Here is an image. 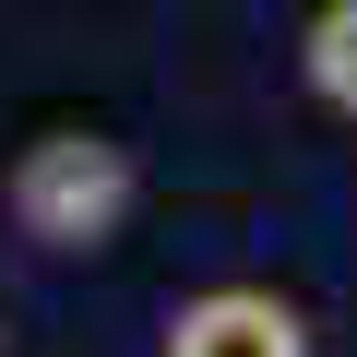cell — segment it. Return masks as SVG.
Returning <instances> with one entry per match:
<instances>
[{"label": "cell", "instance_id": "3", "mask_svg": "<svg viewBox=\"0 0 357 357\" xmlns=\"http://www.w3.org/2000/svg\"><path fill=\"white\" fill-rule=\"evenodd\" d=\"M298 72H310V96H321L333 119H357V0H321V13H310Z\"/></svg>", "mask_w": 357, "mask_h": 357}, {"label": "cell", "instance_id": "1", "mask_svg": "<svg viewBox=\"0 0 357 357\" xmlns=\"http://www.w3.org/2000/svg\"><path fill=\"white\" fill-rule=\"evenodd\" d=\"M119 215H131V155H119L107 131H48V143H24V167H13V227H24V238H48V250H107Z\"/></svg>", "mask_w": 357, "mask_h": 357}, {"label": "cell", "instance_id": "2", "mask_svg": "<svg viewBox=\"0 0 357 357\" xmlns=\"http://www.w3.org/2000/svg\"><path fill=\"white\" fill-rule=\"evenodd\" d=\"M167 357H310V321L274 286H203L167 310Z\"/></svg>", "mask_w": 357, "mask_h": 357}]
</instances>
